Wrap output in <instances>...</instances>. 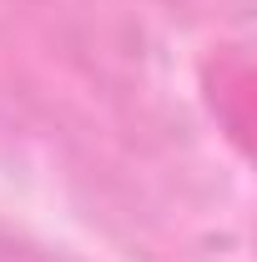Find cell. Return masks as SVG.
<instances>
[{
	"instance_id": "obj_1",
	"label": "cell",
	"mask_w": 257,
	"mask_h": 262,
	"mask_svg": "<svg viewBox=\"0 0 257 262\" xmlns=\"http://www.w3.org/2000/svg\"><path fill=\"white\" fill-rule=\"evenodd\" d=\"M0 262H56L51 252H40L31 242H20V237H5L0 232Z\"/></svg>"
}]
</instances>
